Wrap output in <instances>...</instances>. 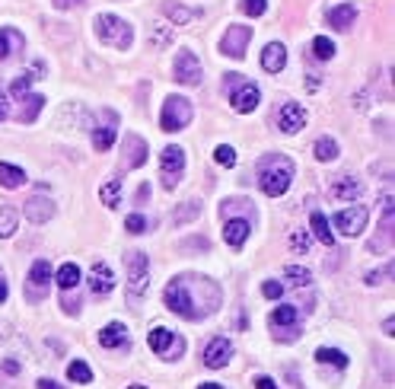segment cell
Listing matches in <instances>:
<instances>
[{
	"label": "cell",
	"instance_id": "4fadbf2b",
	"mask_svg": "<svg viewBox=\"0 0 395 389\" xmlns=\"http://www.w3.org/2000/svg\"><path fill=\"white\" fill-rule=\"evenodd\" d=\"M48 284H51V265L45 262V258H39V262H32V268H29V284H26L29 300L39 303V300L48 294Z\"/></svg>",
	"mask_w": 395,
	"mask_h": 389
},
{
	"label": "cell",
	"instance_id": "603a6c76",
	"mask_svg": "<svg viewBox=\"0 0 395 389\" xmlns=\"http://www.w3.org/2000/svg\"><path fill=\"white\" fill-rule=\"evenodd\" d=\"M328 192H332V198H338V202H354V198L363 192V185H361V179H354V176H341V179L332 182Z\"/></svg>",
	"mask_w": 395,
	"mask_h": 389
},
{
	"label": "cell",
	"instance_id": "f907efd6",
	"mask_svg": "<svg viewBox=\"0 0 395 389\" xmlns=\"http://www.w3.org/2000/svg\"><path fill=\"white\" fill-rule=\"evenodd\" d=\"M39 389H64V386H58L55 380H39Z\"/></svg>",
	"mask_w": 395,
	"mask_h": 389
},
{
	"label": "cell",
	"instance_id": "b9f144b4",
	"mask_svg": "<svg viewBox=\"0 0 395 389\" xmlns=\"http://www.w3.org/2000/svg\"><path fill=\"white\" fill-rule=\"evenodd\" d=\"M268 10V0H243V13L246 16H262Z\"/></svg>",
	"mask_w": 395,
	"mask_h": 389
},
{
	"label": "cell",
	"instance_id": "7dc6e473",
	"mask_svg": "<svg viewBox=\"0 0 395 389\" xmlns=\"http://www.w3.org/2000/svg\"><path fill=\"white\" fill-rule=\"evenodd\" d=\"M147 202H150V185L144 182V185H138V204H147Z\"/></svg>",
	"mask_w": 395,
	"mask_h": 389
},
{
	"label": "cell",
	"instance_id": "c3c4849f",
	"mask_svg": "<svg viewBox=\"0 0 395 389\" xmlns=\"http://www.w3.org/2000/svg\"><path fill=\"white\" fill-rule=\"evenodd\" d=\"M83 0H55V7L58 10H74V7H80Z\"/></svg>",
	"mask_w": 395,
	"mask_h": 389
},
{
	"label": "cell",
	"instance_id": "2e32d148",
	"mask_svg": "<svg viewBox=\"0 0 395 389\" xmlns=\"http://www.w3.org/2000/svg\"><path fill=\"white\" fill-rule=\"evenodd\" d=\"M115 271L109 268L105 262H93L90 268V291L96 294V297H109L112 291H115Z\"/></svg>",
	"mask_w": 395,
	"mask_h": 389
},
{
	"label": "cell",
	"instance_id": "1f68e13d",
	"mask_svg": "<svg viewBox=\"0 0 395 389\" xmlns=\"http://www.w3.org/2000/svg\"><path fill=\"white\" fill-rule=\"evenodd\" d=\"M42 105H45V96H42V93H32V96L26 99V109H22L20 119L26 121V125H32V121L39 119V112H42Z\"/></svg>",
	"mask_w": 395,
	"mask_h": 389
},
{
	"label": "cell",
	"instance_id": "cb8c5ba5",
	"mask_svg": "<svg viewBox=\"0 0 395 389\" xmlns=\"http://www.w3.org/2000/svg\"><path fill=\"white\" fill-rule=\"evenodd\" d=\"M99 345L102 348H128L131 345V335H128V329L121 326V322H112V326H105L102 332H99Z\"/></svg>",
	"mask_w": 395,
	"mask_h": 389
},
{
	"label": "cell",
	"instance_id": "ab89813d",
	"mask_svg": "<svg viewBox=\"0 0 395 389\" xmlns=\"http://www.w3.org/2000/svg\"><path fill=\"white\" fill-rule=\"evenodd\" d=\"M150 227H153V223L147 220L144 214H131V217L125 220V230H128V233H134V237H138V233H147Z\"/></svg>",
	"mask_w": 395,
	"mask_h": 389
},
{
	"label": "cell",
	"instance_id": "7a4b0ae2",
	"mask_svg": "<svg viewBox=\"0 0 395 389\" xmlns=\"http://www.w3.org/2000/svg\"><path fill=\"white\" fill-rule=\"evenodd\" d=\"M293 169H297L293 160L284 157V153H268V157H262V163H258V185H262V192L271 194V198L284 194L287 188H290Z\"/></svg>",
	"mask_w": 395,
	"mask_h": 389
},
{
	"label": "cell",
	"instance_id": "3957f363",
	"mask_svg": "<svg viewBox=\"0 0 395 389\" xmlns=\"http://www.w3.org/2000/svg\"><path fill=\"white\" fill-rule=\"evenodd\" d=\"M223 84L233 86V90H229V103H233V109L239 112V115H249L258 105V99H262L258 84H252V80H239V77L229 74V77H223Z\"/></svg>",
	"mask_w": 395,
	"mask_h": 389
},
{
	"label": "cell",
	"instance_id": "d590c367",
	"mask_svg": "<svg viewBox=\"0 0 395 389\" xmlns=\"http://www.w3.org/2000/svg\"><path fill=\"white\" fill-rule=\"evenodd\" d=\"M335 157H338V144H335L332 138H319V140H316V160L328 163V160H335Z\"/></svg>",
	"mask_w": 395,
	"mask_h": 389
},
{
	"label": "cell",
	"instance_id": "db71d44e",
	"mask_svg": "<svg viewBox=\"0 0 395 389\" xmlns=\"http://www.w3.org/2000/svg\"><path fill=\"white\" fill-rule=\"evenodd\" d=\"M7 300V284H4V278H0V303Z\"/></svg>",
	"mask_w": 395,
	"mask_h": 389
},
{
	"label": "cell",
	"instance_id": "30bf717a",
	"mask_svg": "<svg viewBox=\"0 0 395 389\" xmlns=\"http://www.w3.org/2000/svg\"><path fill=\"white\" fill-rule=\"evenodd\" d=\"M367 217H370V211L363 208V204H354V208L338 211V214L332 217V223L338 233H344V237H357V233H363V227H367Z\"/></svg>",
	"mask_w": 395,
	"mask_h": 389
},
{
	"label": "cell",
	"instance_id": "83f0119b",
	"mask_svg": "<svg viewBox=\"0 0 395 389\" xmlns=\"http://www.w3.org/2000/svg\"><path fill=\"white\" fill-rule=\"evenodd\" d=\"M309 223H312V233H316V239H319L322 246H335V237H332V227H328V220H326V214H316L309 217Z\"/></svg>",
	"mask_w": 395,
	"mask_h": 389
},
{
	"label": "cell",
	"instance_id": "f5cc1de1",
	"mask_svg": "<svg viewBox=\"0 0 395 389\" xmlns=\"http://www.w3.org/2000/svg\"><path fill=\"white\" fill-rule=\"evenodd\" d=\"M392 322H395V319H392V316H389V319H386V322H382V329H386V332H389V335H392V332H395V326H392Z\"/></svg>",
	"mask_w": 395,
	"mask_h": 389
},
{
	"label": "cell",
	"instance_id": "484cf974",
	"mask_svg": "<svg viewBox=\"0 0 395 389\" xmlns=\"http://www.w3.org/2000/svg\"><path fill=\"white\" fill-rule=\"evenodd\" d=\"M22 51V35L16 29H0V61L20 55Z\"/></svg>",
	"mask_w": 395,
	"mask_h": 389
},
{
	"label": "cell",
	"instance_id": "4316f807",
	"mask_svg": "<svg viewBox=\"0 0 395 389\" xmlns=\"http://www.w3.org/2000/svg\"><path fill=\"white\" fill-rule=\"evenodd\" d=\"M55 278H58V287H61L64 294H70L76 284H80V268H76L74 262H64L61 268H58Z\"/></svg>",
	"mask_w": 395,
	"mask_h": 389
},
{
	"label": "cell",
	"instance_id": "e575fe53",
	"mask_svg": "<svg viewBox=\"0 0 395 389\" xmlns=\"http://www.w3.org/2000/svg\"><path fill=\"white\" fill-rule=\"evenodd\" d=\"M29 84H32V77L29 74H22V77H16L13 84H10V96L16 99V103H26L32 93H29Z\"/></svg>",
	"mask_w": 395,
	"mask_h": 389
},
{
	"label": "cell",
	"instance_id": "8992f818",
	"mask_svg": "<svg viewBox=\"0 0 395 389\" xmlns=\"http://www.w3.org/2000/svg\"><path fill=\"white\" fill-rule=\"evenodd\" d=\"M147 341H150L153 355L163 357V361H179L182 351H185V338H182V335H175L173 329H163V326L153 329Z\"/></svg>",
	"mask_w": 395,
	"mask_h": 389
},
{
	"label": "cell",
	"instance_id": "d4e9b609",
	"mask_svg": "<svg viewBox=\"0 0 395 389\" xmlns=\"http://www.w3.org/2000/svg\"><path fill=\"white\" fill-rule=\"evenodd\" d=\"M357 20V7L354 4H338L335 10H328V26L338 29V32H347Z\"/></svg>",
	"mask_w": 395,
	"mask_h": 389
},
{
	"label": "cell",
	"instance_id": "74e56055",
	"mask_svg": "<svg viewBox=\"0 0 395 389\" xmlns=\"http://www.w3.org/2000/svg\"><path fill=\"white\" fill-rule=\"evenodd\" d=\"M198 214H201V202H188V204H182V208L173 211V223H188Z\"/></svg>",
	"mask_w": 395,
	"mask_h": 389
},
{
	"label": "cell",
	"instance_id": "f546056e",
	"mask_svg": "<svg viewBox=\"0 0 395 389\" xmlns=\"http://www.w3.org/2000/svg\"><path fill=\"white\" fill-rule=\"evenodd\" d=\"M16 227H20V214L13 208H0V239L13 237Z\"/></svg>",
	"mask_w": 395,
	"mask_h": 389
},
{
	"label": "cell",
	"instance_id": "9f6ffc18",
	"mask_svg": "<svg viewBox=\"0 0 395 389\" xmlns=\"http://www.w3.org/2000/svg\"><path fill=\"white\" fill-rule=\"evenodd\" d=\"M128 389H147V386H138V383H134V386H128Z\"/></svg>",
	"mask_w": 395,
	"mask_h": 389
},
{
	"label": "cell",
	"instance_id": "60d3db41",
	"mask_svg": "<svg viewBox=\"0 0 395 389\" xmlns=\"http://www.w3.org/2000/svg\"><path fill=\"white\" fill-rule=\"evenodd\" d=\"M214 160L217 163H220V166H233V163H236V150H233V147H229V144H220V147H217V150H214Z\"/></svg>",
	"mask_w": 395,
	"mask_h": 389
},
{
	"label": "cell",
	"instance_id": "6da1fadb",
	"mask_svg": "<svg viewBox=\"0 0 395 389\" xmlns=\"http://www.w3.org/2000/svg\"><path fill=\"white\" fill-rule=\"evenodd\" d=\"M163 303L173 310L175 316L192 322H201L214 316L223 303V287L208 275H179L166 284L163 291Z\"/></svg>",
	"mask_w": 395,
	"mask_h": 389
},
{
	"label": "cell",
	"instance_id": "f6af8a7d",
	"mask_svg": "<svg viewBox=\"0 0 395 389\" xmlns=\"http://www.w3.org/2000/svg\"><path fill=\"white\" fill-rule=\"evenodd\" d=\"M61 310H64V313H80V303H76V300H70V297H64L61 300Z\"/></svg>",
	"mask_w": 395,
	"mask_h": 389
},
{
	"label": "cell",
	"instance_id": "7402d4cb",
	"mask_svg": "<svg viewBox=\"0 0 395 389\" xmlns=\"http://www.w3.org/2000/svg\"><path fill=\"white\" fill-rule=\"evenodd\" d=\"M287 64V48L281 42H268L262 51V67L268 70V74H281Z\"/></svg>",
	"mask_w": 395,
	"mask_h": 389
},
{
	"label": "cell",
	"instance_id": "277c9868",
	"mask_svg": "<svg viewBox=\"0 0 395 389\" xmlns=\"http://www.w3.org/2000/svg\"><path fill=\"white\" fill-rule=\"evenodd\" d=\"M96 35L99 42L115 45V48H128L131 45V26L125 20H118L115 13H102L96 20Z\"/></svg>",
	"mask_w": 395,
	"mask_h": 389
},
{
	"label": "cell",
	"instance_id": "5bb4252c",
	"mask_svg": "<svg viewBox=\"0 0 395 389\" xmlns=\"http://www.w3.org/2000/svg\"><path fill=\"white\" fill-rule=\"evenodd\" d=\"M278 128L284 134H300L306 128V109L300 103H284L278 112Z\"/></svg>",
	"mask_w": 395,
	"mask_h": 389
},
{
	"label": "cell",
	"instance_id": "ffe728a7",
	"mask_svg": "<svg viewBox=\"0 0 395 389\" xmlns=\"http://www.w3.org/2000/svg\"><path fill=\"white\" fill-rule=\"evenodd\" d=\"M55 217V202L45 198V194H32L26 202V220L32 223H48Z\"/></svg>",
	"mask_w": 395,
	"mask_h": 389
},
{
	"label": "cell",
	"instance_id": "e0dca14e",
	"mask_svg": "<svg viewBox=\"0 0 395 389\" xmlns=\"http://www.w3.org/2000/svg\"><path fill=\"white\" fill-rule=\"evenodd\" d=\"M229 357H233V345H229L223 335H217V338L208 341V348H204V364H208L210 370H220L229 364Z\"/></svg>",
	"mask_w": 395,
	"mask_h": 389
},
{
	"label": "cell",
	"instance_id": "8fae6325",
	"mask_svg": "<svg viewBox=\"0 0 395 389\" xmlns=\"http://www.w3.org/2000/svg\"><path fill=\"white\" fill-rule=\"evenodd\" d=\"M173 77L179 80V84H185V86H198V84H201L204 70H201L198 55H192L188 48H182L179 58H175V64H173Z\"/></svg>",
	"mask_w": 395,
	"mask_h": 389
},
{
	"label": "cell",
	"instance_id": "7bdbcfd3",
	"mask_svg": "<svg viewBox=\"0 0 395 389\" xmlns=\"http://www.w3.org/2000/svg\"><path fill=\"white\" fill-rule=\"evenodd\" d=\"M290 249L300 252V256H303V252H309V237H306L303 230H300V233H290Z\"/></svg>",
	"mask_w": 395,
	"mask_h": 389
},
{
	"label": "cell",
	"instance_id": "6f0895ef",
	"mask_svg": "<svg viewBox=\"0 0 395 389\" xmlns=\"http://www.w3.org/2000/svg\"><path fill=\"white\" fill-rule=\"evenodd\" d=\"M0 119H4V115H0Z\"/></svg>",
	"mask_w": 395,
	"mask_h": 389
},
{
	"label": "cell",
	"instance_id": "836d02e7",
	"mask_svg": "<svg viewBox=\"0 0 395 389\" xmlns=\"http://www.w3.org/2000/svg\"><path fill=\"white\" fill-rule=\"evenodd\" d=\"M312 55L319 58V61H332V58H335V42H332V39H326V35L312 39Z\"/></svg>",
	"mask_w": 395,
	"mask_h": 389
},
{
	"label": "cell",
	"instance_id": "9c48e42d",
	"mask_svg": "<svg viewBox=\"0 0 395 389\" xmlns=\"http://www.w3.org/2000/svg\"><path fill=\"white\" fill-rule=\"evenodd\" d=\"M125 268H128V287H131V294H140L147 287V281H150V258H147V252H128L125 256Z\"/></svg>",
	"mask_w": 395,
	"mask_h": 389
},
{
	"label": "cell",
	"instance_id": "52a82bcc",
	"mask_svg": "<svg viewBox=\"0 0 395 389\" xmlns=\"http://www.w3.org/2000/svg\"><path fill=\"white\" fill-rule=\"evenodd\" d=\"M182 169H185V153H182L179 144H169L160 157V176H163V188L173 192L182 182Z\"/></svg>",
	"mask_w": 395,
	"mask_h": 389
},
{
	"label": "cell",
	"instance_id": "ba28073f",
	"mask_svg": "<svg viewBox=\"0 0 395 389\" xmlns=\"http://www.w3.org/2000/svg\"><path fill=\"white\" fill-rule=\"evenodd\" d=\"M271 335L281 341H293L300 335V313L293 306H278L271 313Z\"/></svg>",
	"mask_w": 395,
	"mask_h": 389
},
{
	"label": "cell",
	"instance_id": "f1b7e54d",
	"mask_svg": "<svg viewBox=\"0 0 395 389\" xmlns=\"http://www.w3.org/2000/svg\"><path fill=\"white\" fill-rule=\"evenodd\" d=\"M22 182H26V173H22L20 166H13V163H0V185L20 188Z\"/></svg>",
	"mask_w": 395,
	"mask_h": 389
},
{
	"label": "cell",
	"instance_id": "8d00e7d4",
	"mask_svg": "<svg viewBox=\"0 0 395 389\" xmlns=\"http://www.w3.org/2000/svg\"><path fill=\"white\" fill-rule=\"evenodd\" d=\"M284 281L290 287H303V284H309V271L300 268V265H287V268H284Z\"/></svg>",
	"mask_w": 395,
	"mask_h": 389
},
{
	"label": "cell",
	"instance_id": "681fc988",
	"mask_svg": "<svg viewBox=\"0 0 395 389\" xmlns=\"http://www.w3.org/2000/svg\"><path fill=\"white\" fill-rule=\"evenodd\" d=\"M255 389H278V386H274V380H268V376H258Z\"/></svg>",
	"mask_w": 395,
	"mask_h": 389
},
{
	"label": "cell",
	"instance_id": "4dcf8cb0",
	"mask_svg": "<svg viewBox=\"0 0 395 389\" xmlns=\"http://www.w3.org/2000/svg\"><path fill=\"white\" fill-rule=\"evenodd\" d=\"M99 194H102V204H105V208H118V204H121V179L105 182V185L99 188Z\"/></svg>",
	"mask_w": 395,
	"mask_h": 389
},
{
	"label": "cell",
	"instance_id": "5b68a950",
	"mask_svg": "<svg viewBox=\"0 0 395 389\" xmlns=\"http://www.w3.org/2000/svg\"><path fill=\"white\" fill-rule=\"evenodd\" d=\"M194 119L192 112V103L182 96H169L166 103H163V115H160V128L163 131H182V128H188Z\"/></svg>",
	"mask_w": 395,
	"mask_h": 389
},
{
	"label": "cell",
	"instance_id": "d6986e66",
	"mask_svg": "<svg viewBox=\"0 0 395 389\" xmlns=\"http://www.w3.org/2000/svg\"><path fill=\"white\" fill-rule=\"evenodd\" d=\"M249 217H227V223H223V239H227V246H233V249H239V246L249 239Z\"/></svg>",
	"mask_w": 395,
	"mask_h": 389
},
{
	"label": "cell",
	"instance_id": "9a60e30c",
	"mask_svg": "<svg viewBox=\"0 0 395 389\" xmlns=\"http://www.w3.org/2000/svg\"><path fill=\"white\" fill-rule=\"evenodd\" d=\"M115 134H118V115L112 109L102 112V125L93 128V147H96L99 153H105L112 144H115Z\"/></svg>",
	"mask_w": 395,
	"mask_h": 389
},
{
	"label": "cell",
	"instance_id": "7c38bea8",
	"mask_svg": "<svg viewBox=\"0 0 395 389\" xmlns=\"http://www.w3.org/2000/svg\"><path fill=\"white\" fill-rule=\"evenodd\" d=\"M249 42H252L249 26H229L220 39V51L227 58H236V61H239V58H246V51H249Z\"/></svg>",
	"mask_w": 395,
	"mask_h": 389
},
{
	"label": "cell",
	"instance_id": "f35d334b",
	"mask_svg": "<svg viewBox=\"0 0 395 389\" xmlns=\"http://www.w3.org/2000/svg\"><path fill=\"white\" fill-rule=\"evenodd\" d=\"M67 376L74 383H93V370H90V364H83V361H74L67 367Z\"/></svg>",
	"mask_w": 395,
	"mask_h": 389
},
{
	"label": "cell",
	"instance_id": "d6a6232c",
	"mask_svg": "<svg viewBox=\"0 0 395 389\" xmlns=\"http://www.w3.org/2000/svg\"><path fill=\"white\" fill-rule=\"evenodd\" d=\"M316 361L319 364H335L338 370L347 367V355H341V351H335V348H319V351H316Z\"/></svg>",
	"mask_w": 395,
	"mask_h": 389
},
{
	"label": "cell",
	"instance_id": "bcb514c9",
	"mask_svg": "<svg viewBox=\"0 0 395 389\" xmlns=\"http://www.w3.org/2000/svg\"><path fill=\"white\" fill-rule=\"evenodd\" d=\"M389 271H392V268H382V271H376V275H367V278H363V281H367V284H370V287H373V284H380V281H382V278H386Z\"/></svg>",
	"mask_w": 395,
	"mask_h": 389
},
{
	"label": "cell",
	"instance_id": "ac0fdd59",
	"mask_svg": "<svg viewBox=\"0 0 395 389\" xmlns=\"http://www.w3.org/2000/svg\"><path fill=\"white\" fill-rule=\"evenodd\" d=\"M121 150H125V166L128 169H140L147 163V157H150V147H147V140L138 138V134H128L125 144H121Z\"/></svg>",
	"mask_w": 395,
	"mask_h": 389
},
{
	"label": "cell",
	"instance_id": "44dd1931",
	"mask_svg": "<svg viewBox=\"0 0 395 389\" xmlns=\"http://www.w3.org/2000/svg\"><path fill=\"white\" fill-rule=\"evenodd\" d=\"M163 16H166L169 22H175V26H185V22H192L194 16H201V10L185 7L182 0H163Z\"/></svg>",
	"mask_w": 395,
	"mask_h": 389
},
{
	"label": "cell",
	"instance_id": "816d5d0a",
	"mask_svg": "<svg viewBox=\"0 0 395 389\" xmlns=\"http://www.w3.org/2000/svg\"><path fill=\"white\" fill-rule=\"evenodd\" d=\"M4 370H7L10 376H16V370H20V364H16V361H7V364H4Z\"/></svg>",
	"mask_w": 395,
	"mask_h": 389
},
{
	"label": "cell",
	"instance_id": "11a10c76",
	"mask_svg": "<svg viewBox=\"0 0 395 389\" xmlns=\"http://www.w3.org/2000/svg\"><path fill=\"white\" fill-rule=\"evenodd\" d=\"M198 389H223V386H217V383H204V386H198Z\"/></svg>",
	"mask_w": 395,
	"mask_h": 389
},
{
	"label": "cell",
	"instance_id": "ee69618b",
	"mask_svg": "<svg viewBox=\"0 0 395 389\" xmlns=\"http://www.w3.org/2000/svg\"><path fill=\"white\" fill-rule=\"evenodd\" d=\"M262 294H265L268 300H278L281 294H284V284H281V281H265V284H262Z\"/></svg>",
	"mask_w": 395,
	"mask_h": 389
}]
</instances>
